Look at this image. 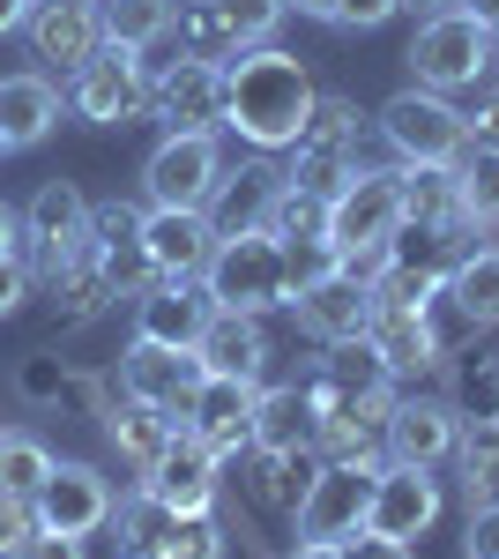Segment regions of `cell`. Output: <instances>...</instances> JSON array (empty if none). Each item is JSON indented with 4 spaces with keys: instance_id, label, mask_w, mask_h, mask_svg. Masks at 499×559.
<instances>
[{
    "instance_id": "cell-46",
    "label": "cell",
    "mask_w": 499,
    "mask_h": 559,
    "mask_svg": "<svg viewBox=\"0 0 499 559\" xmlns=\"http://www.w3.org/2000/svg\"><path fill=\"white\" fill-rule=\"evenodd\" d=\"M388 15H403V0H335V23L343 31H380Z\"/></svg>"
},
{
    "instance_id": "cell-44",
    "label": "cell",
    "mask_w": 499,
    "mask_h": 559,
    "mask_svg": "<svg viewBox=\"0 0 499 559\" xmlns=\"http://www.w3.org/2000/svg\"><path fill=\"white\" fill-rule=\"evenodd\" d=\"M31 537H38L31 500H8V492H0V559H23V552H31Z\"/></svg>"
},
{
    "instance_id": "cell-52",
    "label": "cell",
    "mask_w": 499,
    "mask_h": 559,
    "mask_svg": "<svg viewBox=\"0 0 499 559\" xmlns=\"http://www.w3.org/2000/svg\"><path fill=\"white\" fill-rule=\"evenodd\" d=\"M31 8H38V0H0V38H8V31H23V23H31Z\"/></svg>"
},
{
    "instance_id": "cell-31",
    "label": "cell",
    "mask_w": 499,
    "mask_h": 559,
    "mask_svg": "<svg viewBox=\"0 0 499 559\" xmlns=\"http://www.w3.org/2000/svg\"><path fill=\"white\" fill-rule=\"evenodd\" d=\"M403 224H417V231H470L448 165H403Z\"/></svg>"
},
{
    "instance_id": "cell-21",
    "label": "cell",
    "mask_w": 499,
    "mask_h": 559,
    "mask_svg": "<svg viewBox=\"0 0 499 559\" xmlns=\"http://www.w3.org/2000/svg\"><path fill=\"white\" fill-rule=\"evenodd\" d=\"M23 38L38 52L45 68H60V75H75L90 52L105 45V23H97V0H38L31 8V23H23Z\"/></svg>"
},
{
    "instance_id": "cell-4",
    "label": "cell",
    "mask_w": 499,
    "mask_h": 559,
    "mask_svg": "<svg viewBox=\"0 0 499 559\" xmlns=\"http://www.w3.org/2000/svg\"><path fill=\"white\" fill-rule=\"evenodd\" d=\"M380 142L403 157V165H455L470 150V112L448 105V90H395L380 105Z\"/></svg>"
},
{
    "instance_id": "cell-24",
    "label": "cell",
    "mask_w": 499,
    "mask_h": 559,
    "mask_svg": "<svg viewBox=\"0 0 499 559\" xmlns=\"http://www.w3.org/2000/svg\"><path fill=\"white\" fill-rule=\"evenodd\" d=\"M142 254L157 276H202L216 254L209 210H142Z\"/></svg>"
},
{
    "instance_id": "cell-36",
    "label": "cell",
    "mask_w": 499,
    "mask_h": 559,
    "mask_svg": "<svg viewBox=\"0 0 499 559\" xmlns=\"http://www.w3.org/2000/svg\"><path fill=\"white\" fill-rule=\"evenodd\" d=\"M455 471H462V500L470 508H492L499 500V426H462L455 440Z\"/></svg>"
},
{
    "instance_id": "cell-40",
    "label": "cell",
    "mask_w": 499,
    "mask_h": 559,
    "mask_svg": "<svg viewBox=\"0 0 499 559\" xmlns=\"http://www.w3.org/2000/svg\"><path fill=\"white\" fill-rule=\"evenodd\" d=\"M224 552H231V537L216 515H179L165 537V559H224Z\"/></svg>"
},
{
    "instance_id": "cell-53",
    "label": "cell",
    "mask_w": 499,
    "mask_h": 559,
    "mask_svg": "<svg viewBox=\"0 0 499 559\" xmlns=\"http://www.w3.org/2000/svg\"><path fill=\"white\" fill-rule=\"evenodd\" d=\"M470 23H485V31H499V0H455Z\"/></svg>"
},
{
    "instance_id": "cell-25",
    "label": "cell",
    "mask_w": 499,
    "mask_h": 559,
    "mask_svg": "<svg viewBox=\"0 0 499 559\" xmlns=\"http://www.w3.org/2000/svg\"><path fill=\"white\" fill-rule=\"evenodd\" d=\"M45 292H52V321H60V329H90V321H105V313L120 306V292L105 284V254H97V247L68 254L45 276Z\"/></svg>"
},
{
    "instance_id": "cell-47",
    "label": "cell",
    "mask_w": 499,
    "mask_h": 559,
    "mask_svg": "<svg viewBox=\"0 0 499 559\" xmlns=\"http://www.w3.org/2000/svg\"><path fill=\"white\" fill-rule=\"evenodd\" d=\"M23 299H31V261H23V254H0V321H8V313H23Z\"/></svg>"
},
{
    "instance_id": "cell-55",
    "label": "cell",
    "mask_w": 499,
    "mask_h": 559,
    "mask_svg": "<svg viewBox=\"0 0 499 559\" xmlns=\"http://www.w3.org/2000/svg\"><path fill=\"white\" fill-rule=\"evenodd\" d=\"M292 15H313V23H335V0H284Z\"/></svg>"
},
{
    "instance_id": "cell-32",
    "label": "cell",
    "mask_w": 499,
    "mask_h": 559,
    "mask_svg": "<svg viewBox=\"0 0 499 559\" xmlns=\"http://www.w3.org/2000/svg\"><path fill=\"white\" fill-rule=\"evenodd\" d=\"M97 23H105V45L150 52V45H165V38H171V23H179V0H97Z\"/></svg>"
},
{
    "instance_id": "cell-10",
    "label": "cell",
    "mask_w": 499,
    "mask_h": 559,
    "mask_svg": "<svg viewBox=\"0 0 499 559\" xmlns=\"http://www.w3.org/2000/svg\"><path fill=\"white\" fill-rule=\"evenodd\" d=\"M216 179H224L216 134H165L142 165V194H150V210H209Z\"/></svg>"
},
{
    "instance_id": "cell-23",
    "label": "cell",
    "mask_w": 499,
    "mask_h": 559,
    "mask_svg": "<svg viewBox=\"0 0 499 559\" xmlns=\"http://www.w3.org/2000/svg\"><path fill=\"white\" fill-rule=\"evenodd\" d=\"M292 313H298V329L329 350V344L366 336V321H373V292H366L358 276H343V269H335V276H321V284H306V292H298Z\"/></svg>"
},
{
    "instance_id": "cell-43",
    "label": "cell",
    "mask_w": 499,
    "mask_h": 559,
    "mask_svg": "<svg viewBox=\"0 0 499 559\" xmlns=\"http://www.w3.org/2000/svg\"><path fill=\"white\" fill-rule=\"evenodd\" d=\"M142 239V210L134 202H90V247H134Z\"/></svg>"
},
{
    "instance_id": "cell-56",
    "label": "cell",
    "mask_w": 499,
    "mask_h": 559,
    "mask_svg": "<svg viewBox=\"0 0 499 559\" xmlns=\"http://www.w3.org/2000/svg\"><path fill=\"white\" fill-rule=\"evenodd\" d=\"M411 15H440V8H455V0H403Z\"/></svg>"
},
{
    "instance_id": "cell-6",
    "label": "cell",
    "mask_w": 499,
    "mask_h": 559,
    "mask_svg": "<svg viewBox=\"0 0 499 559\" xmlns=\"http://www.w3.org/2000/svg\"><path fill=\"white\" fill-rule=\"evenodd\" d=\"M68 112L90 128H127L134 112H150V68L127 45H97L83 68L68 75Z\"/></svg>"
},
{
    "instance_id": "cell-12",
    "label": "cell",
    "mask_w": 499,
    "mask_h": 559,
    "mask_svg": "<svg viewBox=\"0 0 499 559\" xmlns=\"http://www.w3.org/2000/svg\"><path fill=\"white\" fill-rule=\"evenodd\" d=\"M150 120L165 134H224V68L209 60H171L150 75Z\"/></svg>"
},
{
    "instance_id": "cell-1",
    "label": "cell",
    "mask_w": 499,
    "mask_h": 559,
    "mask_svg": "<svg viewBox=\"0 0 499 559\" xmlns=\"http://www.w3.org/2000/svg\"><path fill=\"white\" fill-rule=\"evenodd\" d=\"M313 97L321 90L306 75V60L284 45H247L239 60H224V134H239L261 157L292 150L298 128L313 120Z\"/></svg>"
},
{
    "instance_id": "cell-11",
    "label": "cell",
    "mask_w": 499,
    "mask_h": 559,
    "mask_svg": "<svg viewBox=\"0 0 499 559\" xmlns=\"http://www.w3.org/2000/svg\"><path fill=\"white\" fill-rule=\"evenodd\" d=\"M83 247H90V194L75 179H45L31 194V210H23V261H31V276H52Z\"/></svg>"
},
{
    "instance_id": "cell-50",
    "label": "cell",
    "mask_w": 499,
    "mask_h": 559,
    "mask_svg": "<svg viewBox=\"0 0 499 559\" xmlns=\"http://www.w3.org/2000/svg\"><path fill=\"white\" fill-rule=\"evenodd\" d=\"M23 559H90V552H83V537H60V530H38Z\"/></svg>"
},
{
    "instance_id": "cell-37",
    "label": "cell",
    "mask_w": 499,
    "mask_h": 559,
    "mask_svg": "<svg viewBox=\"0 0 499 559\" xmlns=\"http://www.w3.org/2000/svg\"><path fill=\"white\" fill-rule=\"evenodd\" d=\"M171 38H179V52H187V60H209V68H224V60H239V52H247V45L224 31V15H216L209 0H187V8H179Z\"/></svg>"
},
{
    "instance_id": "cell-35",
    "label": "cell",
    "mask_w": 499,
    "mask_h": 559,
    "mask_svg": "<svg viewBox=\"0 0 499 559\" xmlns=\"http://www.w3.org/2000/svg\"><path fill=\"white\" fill-rule=\"evenodd\" d=\"M52 463H60V455H52L31 426H0V492H8V500H31Z\"/></svg>"
},
{
    "instance_id": "cell-29",
    "label": "cell",
    "mask_w": 499,
    "mask_h": 559,
    "mask_svg": "<svg viewBox=\"0 0 499 559\" xmlns=\"http://www.w3.org/2000/svg\"><path fill=\"white\" fill-rule=\"evenodd\" d=\"M448 313L462 329H499V247H470V254L448 269Z\"/></svg>"
},
{
    "instance_id": "cell-16",
    "label": "cell",
    "mask_w": 499,
    "mask_h": 559,
    "mask_svg": "<svg viewBox=\"0 0 499 559\" xmlns=\"http://www.w3.org/2000/svg\"><path fill=\"white\" fill-rule=\"evenodd\" d=\"M455 440H462V411L448 395H395V411L380 426L388 463H425V471H440L455 455Z\"/></svg>"
},
{
    "instance_id": "cell-30",
    "label": "cell",
    "mask_w": 499,
    "mask_h": 559,
    "mask_svg": "<svg viewBox=\"0 0 499 559\" xmlns=\"http://www.w3.org/2000/svg\"><path fill=\"white\" fill-rule=\"evenodd\" d=\"M313 395L306 381H276L253 395V448H313Z\"/></svg>"
},
{
    "instance_id": "cell-27",
    "label": "cell",
    "mask_w": 499,
    "mask_h": 559,
    "mask_svg": "<svg viewBox=\"0 0 499 559\" xmlns=\"http://www.w3.org/2000/svg\"><path fill=\"white\" fill-rule=\"evenodd\" d=\"M52 128H60L52 75H0V150H38Z\"/></svg>"
},
{
    "instance_id": "cell-34",
    "label": "cell",
    "mask_w": 499,
    "mask_h": 559,
    "mask_svg": "<svg viewBox=\"0 0 499 559\" xmlns=\"http://www.w3.org/2000/svg\"><path fill=\"white\" fill-rule=\"evenodd\" d=\"M448 173H455V202H462V216H470V231L499 224V150L470 142V150H462Z\"/></svg>"
},
{
    "instance_id": "cell-57",
    "label": "cell",
    "mask_w": 499,
    "mask_h": 559,
    "mask_svg": "<svg viewBox=\"0 0 499 559\" xmlns=\"http://www.w3.org/2000/svg\"><path fill=\"white\" fill-rule=\"evenodd\" d=\"M492 83H499V31H492Z\"/></svg>"
},
{
    "instance_id": "cell-41",
    "label": "cell",
    "mask_w": 499,
    "mask_h": 559,
    "mask_svg": "<svg viewBox=\"0 0 499 559\" xmlns=\"http://www.w3.org/2000/svg\"><path fill=\"white\" fill-rule=\"evenodd\" d=\"M68 373H75L68 358H52V350H31V358L15 366V395L45 411V403H60V395H68Z\"/></svg>"
},
{
    "instance_id": "cell-5",
    "label": "cell",
    "mask_w": 499,
    "mask_h": 559,
    "mask_svg": "<svg viewBox=\"0 0 499 559\" xmlns=\"http://www.w3.org/2000/svg\"><path fill=\"white\" fill-rule=\"evenodd\" d=\"M403 60H411L417 90H470L477 75H492V31L470 23L462 8H440V15H417V38Z\"/></svg>"
},
{
    "instance_id": "cell-19",
    "label": "cell",
    "mask_w": 499,
    "mask_h": 559,
    "mask_svg": "<svg viewBox=\"0 0 499 559\" xmlns=\"http://www.w3.org/2000/svg\"><path fill=\"white\" fill-rule=\"evenodd\" d=\"M253 395L261 388L253 381H224V373H202V388H194V403L179 411V426L202 440L209 455L224 463V455H239L253 440Z\"/></svg>"
},
{
    "instance_id": "cell-18",
    "label": "cell",
    "mask_w": 499,
    "mask_h": 559,
    "mask_svg": "<svg viewBox=\"0 0 499 559\" xmlns=\"http://www.w3.org/2000/svg\"><path fill=\"white\" fill-rule=\"evenodd\" d=\"M142 485L165 500L171 515H216V500H224V463H216L202 440L179 426V440H171L165 455L150 463V477H142Z\"/></svg>"
},
{
    "instance_id": "cell-7",
    "label": "cell",
    "mask_w": 499,
    "mask_h": 559,
    "mask_svg": "<svg viewBox=\"0 0 499 559\" xmlns=\"http://www.w3.org/2000/svg\"><path fill=\"white\" fill-rule=\"evenodd\" d=\"M403 231V165H358V179L329 202V239L335 254L388 247Z\"/></svg>"
},
{
    "instance_id": "cell-8",
    "label": "cell",
    "mask_w": 499,
    "mask_h": 559,
    "mask_svg": "<svg viewBox=\"0 0 499 559\" xmlns=\"http://www.w3.org/2000/svg\"><path fill=\"white\" fill-rule=\"evenodd\" d=\"M321 471V455L313 448H239V455H224V485L247 500V515H298V500H306V485Z\"/></svg>"
},
{
    "instance_id": "cell-33",
    "label": "cell",
    "mask_w": 499,
    "mask_h": 559,
    "mask_svg": "<svg viewBox=\"0 0 499 559\" xmlns=\"http://www.w3.org/2000/svg\"><path fill=\"white\" fill-rule=\"evenodd\" d=\"M171 508L150 492V485H134L127 500H112V530H120V559H165V537H171Z\"/></svg>"
},
{
    "instance_id": "cell-3",
    "label": "cell",
    "mask_w": 499,
    "mask_h": 559,
    "mask_svg": "<svg viewBox=\"0 0 499 559\" xmlns=\"http://www.w3.org/2000/svg\"><path fill=\"white\" fill-rule=\"evenodd\" d=\"M366 150V112L351 105V97H313V120L298 128V142H292V165H284V179L292 187H306V194H321V202H335L351 179H358V157Z\"/></svg>"
},
{
    "instance_id": "cell-20",
    "label": "cell",
    "mask_w": 499,
    "mask_h": 559,
    "mask_svg": "<svg viewBox=\"0 0 499 559\" xmlns=\"http://www.w3.org/2000/svg\"><path fill=\"white\" fill-rule=\"evenodd\" d=\"M209 292H202V276H157L142 299H134V336L142 344H171V350H194L202 344V329H209Z\"/></svg>"
},
{
    "instance_id": "cell-13",
    "label": "cell",
    "mask_w": 499,
    "mask_h": 559,
    "mask_svg": "<svg viewBox=\"0 0 499 559\" xmlns=\"http://www.w3.org/2000/svg\"><path fill=\"white\" fill-rule=\"evenodd\" d=\"M112 500L120 492L97 463H52L45 485L31 492V515H38V530H60V537H97L112 522Z\"/></svg>"
},
{
    "instance_id": "cell-26",
    "label": "cell",
    "mask_w": 499,
    "mask_h": 559,
    "mask_svg": "<svg viewBox=\"0 0 499 559\" xmlns=\"http://www.w3.org/2000/svg\"><path fill=\"white\" fill-rule=\"evenodd\" d=\"M276 165L269 157H253L239 173L216 179V194H209V224H216V239H231V231H269V202H276Z\"/></svg>"
},
{
    "instance_id": "cell-51",
    "label": "cell",
    "mask_w": 499,
    "mask_h": 559,
    "mask_svg": "<svg viewBox=\"0 0 499 559\" xmlns=\"http://www.w3.org/2000/svg\"><path fill=\"white\" fill-rule=\"evenodd\" d=\"M0 254H23V210L0 202Z\"/></svg>"
},
{
    "instance_id": "cell-45",
    "label": "cell",
    "mask_w": 499,
    "mask_h": 559,
    "mask_svg": "<svg viewBox=\"0 0 499 559\" xmlns=\"http://www.w3.org/2000/svg\"><path fill=\"white\" fill-rule=\"evenodd\" d=\"M462 552H470V559H499V500H492V508H470Z\"/></svg>"
},
{
    "instance_id": "cell-17",
    "label": "cell",
    "mask_w": 499,
    "mask_h": 559,
    "mask_svg": "<svg viewBox=\"0 0 499 559\" xmlns=\"http://www.w3.org/2000/svg\"><path fill=\"white\" fill-rule=\"evenodd\" d=\"M112 381H120V395L157 403V411H171V418H179V411L194 403V388H202V358H194V350L142 344V336H134V344L120 350V373H112Z\"/></svg>"
},
{
    "instance_id": "cell-28",
    "label": "cell",
    "mask_w": 499,
    "mask_h": 559,
    "mask_svg": "<svg viewBox=\"0 0 499 559\" xmlns=\"http://www.w3.org/2000/svg\"><path fill=\"white\" fill-rule=\"evenodd\" d=\"M97 426H105V440L120 448V463L134 477H150V463H157L171 440H179V418H171V411H157V403H134V395H120Z\"/></svg>"
},
{
    "instance_id": "cell-14",
    "label": "cell",
    "mask_w": 499,
    "mask_h": 559,
    "mask_svg": "<svg viewBox=\"0 0 499 559\" xmlns=\"http://www.w3.org/2000/svg\"><path fill=\"white\" fill-rule=\"evenodd\" d=\"M366 344L380 350V366H388L395 381H440V373H448V358H455V344L440 336V321H432V313H417V306H373Z\"/></svg>"
},
{
    "instance_id": "cell-39",
    "label": "cell",
    "mask_w": 499,
    "mask_h": 559,
    "mask_svg": "<svg viewBox=\"0 0 499 559\" xmlns=\"http://www.w3.org/2000/svg\"><path fill=\"white\" fill-rule=\"evenodd\" d=\"M209 8L224 15V31H231L239 45H276V31H284V15H292L284 0H209Z\"/></svg>"
},
{
    "instance_id": "cell-38",
    "label": "cell",
    "mask_w": 499,
    "mask_h": 559,
    "mask_svg": "<svg viewBox=\"0 0 499 559\" xmlns=\"http://www.w3.org/2000/svg\"><path fill=\"white\" fill-rule=\"evenodd\" d=\"M269 231H276V239H329V202H321V194H306V187H292V179H276Z\"/></svg>"
},
{
    "instance_id": "cell-49",
    "label": "cell",
    "mask_w": 499,
    "mask_h": 559,
    "mask_svg": "<svg viewBox=\"0 0 499 559\" xmlns=\"http://www.w3.org/2000/svg\"><path fill=\"white\" fill-rule=\"evenodd\" d=\"M343 552H351V559H417L411 545H395V537H373V530H358V537H351Z\"/></svg>"
},
{
    "instance_id": "cell-15",
    "label": "cell",
    "mask_w": 499,
    "mask_h": 559,
    "mask_svg": "<svg viewBox=\"0 0 499 559\" xmlns=\"http://www.w3.org/2000/svg\"><path fill=\"white\" fill-rule=\"evenodd\" d=\"M440 508H448V492H440V477L425 471V463H380L366 530H373V537H395V545H411V537H425V530L440 522Z\"/></svg>"
},
{
    "instance_id": "cell-22",
    "label": "cell",
    "mask_w": 499,
    "mask_h": 559,
    "mask_svg": "<svg viewBox=\"0 0 499 559\" xmlns=\"http://www.w3.org/2000/svg\"><path fill=\"white\" fill-rule=\"evenodd\" d=\"M194 358H202V373H224V381H269V358H276V344H269V329H261V313H209L202 344H194Z\"/></svg>"
},
{
    "instance_id": "cell-48",
    "label": "cell",
    "mask_w": 499,
    "mask_h": 559,
    "mask_svg": "<svg viewBox=\"0 0 499 559\" xmlns=\"http://www.w3.org/2000/svg\"><path fill=\"white\" fill-rule=\"evenodd\" d=\"M470 142H485V150H499V83L470 105Z\"/></svg>"
},
{
    "instance_id": "cell-54",
    "label": "cell",
    "mask_w": 499,
    "mask_h": 559,
    "mask_svg": "<svg viewBox=\"0 0 499 559\" xmlns=\"http://www.w3.org/2000/svg\"><path fill=\"white\" fill-rule=\"evenodd\" d=\"M284 559H351V552H343V545H313V537H298Z\"/></svg>"
},
{
    "instance_id": "cell-9",
    "label": "cell",
    "mask_w": 499,
    "mask_h": 559,
    "mask_svg": "<svg viewBox=\"0 0 499 559\" xmlns=\"http://www.w3.org/2000/svg\"><path fill=\"white\" fill-rule=\"evenodd\" d=\"M373 477H380V463H321L306 500H298L292 530L313 537V545H351L366 530V508H373Z\"/></svg>"
},
{
    "instance_id": "cell-42",
    "label": "cell",
    "mask_w": 499,
    "mask_h": 559,
    "mask_svg": "<svg viewBox=\"0 0 499 559\" xmlns=\"http://www.w3.org/2000/svg\"><path fill=\"white\" fill-rule=\"evenodd\" d=\"M343 269V254H335V239H284V276H292V299L306 292V284H321V276H335Z\"/></svg>"
},
{
    "instance_id": "cell-2",
    "label": "cell",
    "mask_w": 499,
    "mask_h": 559,
    "mask_svg": "<svg viewBox=\"0 0 499 559\" xmlns=\"http://www.w3.org/2000/svg\"><path fill=\"white\" fill-rule=\"evenodd\" d=\"M202 292L209 306H224V313H276V306H292V276H284V239L276 231H231V239H216V254L202 269Z\"/></svg>"
}]
</instances>
